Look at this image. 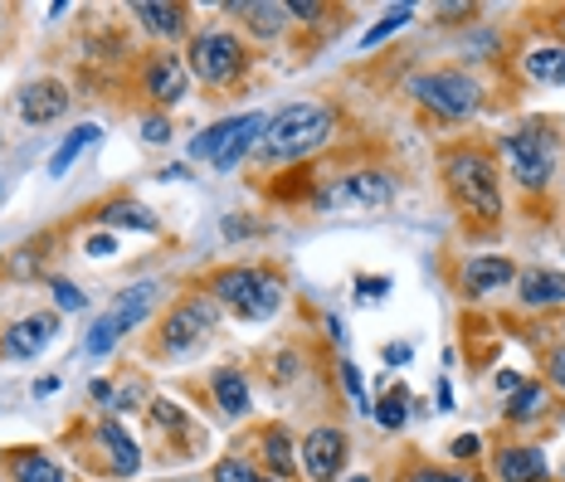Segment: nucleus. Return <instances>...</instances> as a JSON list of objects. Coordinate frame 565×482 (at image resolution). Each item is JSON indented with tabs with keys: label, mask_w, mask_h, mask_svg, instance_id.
<instances>
[{
	"label": "nucleus",
	"mask_w": 565,
	"mask_h": 482,
	"mask_svg": "<svg viewBox=\"0 0 565 482\" xmlns=\"http://www.w3.org/2000/svg\"><path fill=\"white\" fill-rule=\"evenodd\" d=\"M337 127H341L337 103H327V98L282 103L278 113H268V127H264V137H258L254 161L264 171L298 167V161H308V157H317V151L332 147Z\"/></svg>",
	"instance_id": "obj_1"
},
{
	"label": "nucleus",
	"mask_w": 565,
	"mask_h": 482,
	"mask_svg": "<svg viewBox=\"0 0 565 482\" xmlns=\"http://www.w3.org/2000/svg\"><path fill=\"white\" fill-rule=\"evenodd\" d=\"M439 175H444V191L468 219H482V225H498L508 200H502V167L492 151H482L473 142H454L439 151Z\"/></svg>",
	"instance_id": "obj_2"
},
{
	"label": "nucleus",
	"mask_w": 565,
	"mask_h": 482,
	"mask_svg": "<svg viewBox=\"0 0 565 482\" xmlns=\"http://www.w3.org/2000/svg\"><path fill=\"white\" fill-rule=\"evenodd\" d=\"M498 157L522 195H546L561 171V132L546 117H522L498 137Z\"/></svg>",
	"instance_id": "obj_3"
},
{
	"label": "nucleus",
	"mask_w": 565,
	"mask_h": 482,
	"mask_svg": "<svg viewBox=\"0 0 565 482\" xmlns=\"http://www.w3.org/2000/svg\"><path fill=\"white\" fill-rule=\"evenodd\" d=\"M205 292L220 302L225 312H234L239 322H268V317L282 312V298H288V283L264 264H225L210 274Z\"/></svg>",
	"instance_id": "obj_4"
},
{
	"label": "nucleus",
	"mask_w": 565,
	"mask_h": 482,
	"mask_svg": "<svg viewBox=\"0 0 565 482\" xmlns=\"http://www.w3.org/2000/svg\"><path fill=\"white\" fill-rule=\"evenodd\" d=\"M405 93L419 113L439 117V122H473L488 108V88L468 68H419L405 78Z\"/></svg>",
	"instance_id": "obj_5"
},
{
	"label": "nucleus",
	"mask_w": 565,
	"mask_h": 482,
	"mask_svg": "<svg viewBox=\"0 0 565 482\" xmlns=\"http://www.w3.org/2000/svg\"><path fill=\"white\" fill-rule=\"evenodd\" d=\"M249 64H254L249 44L225 25L191 30V40H185V68H191V78L205 88H215V93L244 84V78H249Z\"/></svg>",
	"instance_id": "obj_6"
},
{
	"label": "nucleus",
	"mask_w": 565,
	"mask_h": 482,
	"mask_svg": "<svg viewBox=\"0 0 565 482\" xmlns=\"http://www.w3.org/2000/svg\"><path fill=\"white\" fill-rule=\"evenodd\" d=\"M161 292H167V283H161V278H141V283L117 292L113 308L103 312V317H93V326L84 332V356H88V361H103V356H108L117 341H122L127 332H137V326L147 322L151 312H157Z\"/></svg>",
	"instance_id": "obj_7"
},
{
	"label": "nucleus",
	"mask_w": 565,
	"mask_h": 482,
	"mask_svg": "<svg viewBox=\"0 0 565 482\" xmlns=\"http://www.w3.org/2000/svg\"><path fill=\"white\" fill-rule=\"evenodd\" d=\"M220 302L210 298L205 288L200 292H185L181 302L167 312V322H161V336H157V351L161 356H171V361H181V356H191V351H200L210 336L220 332Z\"/></svg>",
	"instance_id": "obj_8"
},
{
	"label": "nucleus",
	"mask_w": 565,
	"mask_h": 482,
	"mask_svg": "<svg viewBox=\"0 0 565 482\" xmlns=\"http://www.w3.org/2000/svg\"><path fill=\"white\" fill-rule=\"evenodd\" d=\"M395 195H399L395 171H385V167H356V171L332 175L327 185H317L312 205L317 210H385V205H395Z\"/></svg>",
	"instance_id": "obj_9"
},
{
	"label": "nucleus",
	"mask_w": 565,
	"mask_h": 482,
	"mask_svg": "<svg viewBox=\"0 0 565 482\" xmlns=\"http://www.w3.org/2000/svg\"><path fill=\"white\" fill-rule=\"evenodd\" d=\"M137 88H141V98H147L157 113L175 108V103L191 93V68H185V54H175V50H151V54L137 64Z\"/></svg>",
	"instance_id": "obj_10"
},
{
	"label": "nucleus",
	"mask_w": 565,
	"mask_h": 482,
	"mask_svg": "<svg viewBox=\"0 0 565 482\" xmlns=\"http://www.w3.org/2000/svg\"><path fill=\"white\" fill-rule=\"evenodd\" d=\"M347 458H351V439L337 425H317L298 443V463L308 473V482H341L347 478Z\"/></svg>",
	"instance_id": "obj_11"
},
{
	"label": "nucleus",
	"mask_w": 565,
	"mask_h": 482,
	"mask_svg": "<svg viewBox=\"0 0 565 482\" xmlns=\"http://www.w3.org/2000/svg\"><path fill=\"white\" fill-rule=\"evenodd\" d=\"M512 283H516V264L502 254H468L454 274L458 298H468V302H482V298H492V292H502Z\"/></svg>",
	"instance_id": "obj_12"
},
{
	"label": "nucleus",
	"mask_w": 565,
	"mask_h": 482,
	"mask_svg": "<svg viewBox=\"0 0 565 482\" xmlns=\"http://www.w3.org/2000/svg\"><path fill=\"white\" fill-rule=\"evenodd\" d=\"M58 336V312H30L0 332V361H34Z\"/></svg>",
	"instance_id": "obj_13"
},
{
	"label": "nucleus",
	"mask_w": 565,
	"mask_h": 482,
	"mask_svg": "<svg viewBox=\"0 0 565 482\" xmlns=\"http://www.w3.org/2000/svg\"><path fill=\"white\" fill-rule=\"evenodd\" d=\"M68 108H74V98H68V88L58 84V78H30V84L15 93V113L25 127H50Z\"/></svg>",
	"instance_id": "obj_14"
},
{
	"label": "nucleus",
	"mask_w": 565,
	"mask_h": 482,
	"mask_svg": "<svg viewBox=\"0 0 565 482\" xmlns=\"http://www.w3.org/2000/svg\"><path fill=\"white\" fill-rule=\"evenodd\" d=\"M127 15H132L137 25L161 44V50H171L175 40H191V10L175 6V0H171V6H167V0H132V6H127Z\"/></svg>",
	"instance_id": "obj_15"
},
{
	"label": "nucleus",
	"mask_w": 565,
	"mask_h": 482,
	"mask_svg": "<svg viewBox=\"0 0 565 482\" xmlns=\"http://www.w3.org/2000/svg\"><path fill=\"white\" fill-rule=\"evenodd\" d=\"M492 473H498V482H551V463L541 443L522 439L492 453Z\"/></svg>",
	"instance_id": "obj_16"
},
{
	"label": "nucleus",
	"mask_w": 565,
	"mask_h": 482,
	"mask_svg": "<svg viewBox=\"0 0 565 482\" xmlns=\"http://www.w3.org/2000/svg\"><path fill=\"white\" fill-rule=\"evenodd\" d=\"M230 15L244 20V34L254 40H282L292 30V15H288V0H230Z\"/></svg>",
	"instance_id": "obj_17"
},
{
	"label": "nucleus",
	"mask_w": 565,
	"mask_h": 482,
	"mask_svg": "<svg viewBox=\"0 0 565 482\" xmlns=\"http://www.w3.org/2000/svg\"><path fill=\"white\" fill-rule=\"evenodd\" d=\"M516 302L526 312L565 308V274L561 268H516Z\"/></svg>",
	"instance_id": "obj_18"
},
{
	"label": "nucleus",
	"mask_w": 565,
	"mask_h": 482,
	"mask_svg": "<svg viewBox=\"0 0 565 482\" xmlns=\"http://www.w3.org/2000/svg\"><path fill=\"white\" fill-rule=\"evenodd\" d=\"M93 443H103L113 478H132L137 468H141V443L132 439V433H127L122 419H103V425L93 429Z\"/></svg>",
	"instance_id": "obj_19"
},
{
	"label": "nucleus",
	"mask_w": 565,
	"mask_h": 482,
	"mask_svg": "<svg viewBox=\"0 0 565 482\" xmlns=\"http://www.w3.org/2000/svg\"><path fill=\"white\" fill-rule=\"evenodd\" d=\"M258 468H264V478H278V482H292L298 473V439H292L282 425H268L258 433Z\"/></svg>",
	"instance_id": "obj_20"
},
{
	"label": "nucleus",
	"mask_w": 565,
	"mask_h": 482,
	"mask_svg": "<svg viewBox=\"0 0 565 482\" xmlns=\"http://www.w3.org/2000/svg\"><path fill=\"white\" fill-rule=\"evenodd\" d=\"M93 219H98L108 234L117 229H137V234H157L161 229V219H157V210H147L141 200H127V195H117V200H103L98 210H93Z\"/></svg>",
	"instance_id": "obj_21"
},
{
	"label": "nucleus",
	"mask_w": 565,
	"mask_h": 482,
	"mask_svg": "<svg viewBox=\"0 0 565 482\" xmlns=\"http://www.w3.org/2000/svg\"><path fill=\"white\" fill-rule=\"evenodd\" d=\"M210 395H215L220 415L225 419H244L254 409V390H249V375H244L239 366H220L210 371Z\"/></svg>",
	"instance_id": "obj_22"
},
{
	"label": "nucleus",
	"mask_w": 565,
	"mask_h": 482,
	"mask_svg": "<svg viewBox=\"0 0 565 482\" xmlns=\"http://www.w3.org/2000/svg\"><path fill=\"white\" fill-rule=\"evenodd\" d=\"M522 74L532 84H546V88H561L565 84V40H546V44H532L522 54Z\"/></svg>",
	"instance_id": "obj_23"
},
{
	"label": "nucleus",
	"mask_w": 565,
	"mask_h": 482,
	"mask_svg": "<svg viewBox=\"0 0 565 482\" xmlns=\"http://www.w3.org/2000/svg\"><path fill=\"white\" fill-rule=\"evenodd\" d=\"M546 409H551V385H541V381H522L516 390L508 395V425H541L546 419Z\"/></svg>",
	"instance_id": "obj_24"
},
{
	"label": "nucleus",
	"mask_w": 565,
	"mask_h": 482,
	"mask_svg": "<svg viewBox=\"0 0 565 482\" xmlns=\"http://www.w3.org/2000/svg\"><path fill=\"white\" fill-rule=\"evenodd\" d=\"M264 127H268V113H244V122H239V132H234V142L220 151V161H215V171H239L244 161L258 151V137H264Z\"/></svg>",
	"instance_id": "obj_25"
},
{
	"label": "nucleus",
	"mask_w": 565,
	"mask_h": 482,
	"mask_svg": "<svg viewBox=\"0 0 565 482\" xmlns=\"http://www.w3.org/2000/svg\"><path fill=\"white\" fill-rule=\"evenodd\" d=\"M103 137V127L98 122H78V127H68L64 137H58V147H54V157H50V181H64L68 167H74L78 157L93 147Z\"/></svg>",
	"instance_id": "obj_26"
},
{
	"label": "nucleus",
	"mask_w": 565,
	"mask_h": 482,
	"mask_svg": "<svg viewBox=\"0 0 565 482\" xmlns=\"http://www.w3.org/2000/svg\"><path fill=\"white\" fill-rule=\"evenodd\" d=\"M239 122H244V113H239V117H220V122H210L205 132H200L195 142L185 147V157H191V161H210V167H215L220 151L234 142V132H239Z\"/></svg>",
	"instance_id": "obj_27"
},
{
	"label": "nucleus",
	"mask_w": 565,
	"mask_h": 482,
	"mask_svg": "<svg viewBox=\"0 0 565 482\" xmlns=\"http://www.w3.org/2000/svg\"><path fill=\"white\" fill-rule=\"evenodd\" d=\"M10 482H64V478H58V468L50 463V453L20 449V453H10Z\"/></svg>",
	"instance_id": "obj_28"
},
{
	"label": "nucleus",
	"mask_w": 565,
	"mask_h": 482,
	"mask_svg": "<svg viewBox=\"0 0 565 482\" xmlns=\"http://www.w3.org/2000/svg\"><path fill=\"white\" fill-rule=\"evenodd\" d=\"M409 405H415V399H409V390H405V385H391L381 405L371 409V419H375V425H381L385 433H399V429L409 425Z\"/></svg>",
	"instance_id": "obj_29"
},
{
	"label": "nucleus",
	"mask_w": 565,
	"mask_h": 482,
	"mask_svg": "<svg viewBox=\"0 0 565 482\" xmlns=\"http://www.w3.org/2000/svg\"><path fill=\"white\" fill-rule=\"evenodd\" d=\"M409 20H415V6H391V10H385V15L366 30V34H361V50H375V44H385L395 30H405Z\"/></svg>",
	"instance_id": "obj_30"
},
{
	"label": "nucleus",
	"mask_w": 565,
	"mask_h": 482,
	"mask_svg": "<svg viewBox=\"0 0 565 482\" xmlns=\"http://www.w3.org/2000/svg\"><path fill=\"white\" fill-rule=\"evenodd\" d=\"M337 381H341V390H347V399H351V405H356V415H366L371 419V395H366V381H361V366H356V361H347V356H341L337 361Z\"/></svg>",
	"instance_id": "obj_31"
},
{
	"label": "nucleus",
	"mask_w": 565,
	"mask_h": 482,
	"mask_svg": "<svg viewBox=\"0 0 565 482\" xmlns=\"http://www.w3.org/2000/svg\"><path fill=\"white\" fill-rule=\"evenodd\" d=\"M264 473H258V463L254 458H244V453H225L215 468H210V482H258Z\"/></svg>",
	"instance_id": "obj_32"
},
{
	"label": "nucleus",
	"mask_w": 565,
	"mask_h": 482,
	"mask_svg": "<svg viewBox=\"0 0 565 482\" xmlns=\"http://www.w3.org/2000/svg\"><path fill=\"white\" fill-rule=\"evenodd\" d=\"M50 292H54L58 317H64V312H84V308H88V292L78 288V283H68L64 274H50Z\"/></svg>",
	"instance_id": "obj_33"
},
{
	"label": "nucleus",
	"mask_w": 565,
	"mask_h": 482,
	"mask_svg": "<svg viewBox=\"0 0 565 482\" xmlns=\"http://www.w3.org/2000/svg\"><path fill=\"white\" fill-rule=\"evenodd\" d=\"M288 15H292V25L322 30L327 20H332V6H317V0H288Z\"/></svg>",
	"instance_id": "obj_34"
},
{
	"label": "nucleus",
	"mask_w": 565,
	"mask_h": 482,
	"mask_svg": "<svg viewBox=\"0 0 565 482\" xmlns=\"http://www.w3.org/2000/svg\"><path fill=\"white\" fill-rule=\"evenodd\" d=\"M151 425L167 429V433H181L191 419H185V409L175 405V399H151Z\"/></svg>",
	"instance_id": "obj_35"
},
{
	"label": "nucleus",
	"mask_w": 565,
	"mask_h": 482,
	"mask_svg": "<svg viewBox=\"0 0 565 482\" xmlns=\"http://www.w3.org/2000/svg\"><path fill=\"white\" fill-rule=\"evenodd\" d=\"M171 132H175V127H171L167 113H147V117H141V142H147V147H167Z\"/></svg>",
	"instance_id": "obj_36"
},
{
	"label": "nucleus",
	"mask_w": 565,
	"mask_h": 482,
	"mask_svg": "<svg viewBox=\"0 0 565 482\" xmlns=\"http://www.w3.org/2000/svg\"><path fill=\"white\" fill-rule=\"evenodd\" d=\"M391 288H395V283H391L385 274H361V278H356V302H381Z\"/></svg>",
	"instance_id": "obj_37"
},
{
	"label": "nucleus",
	"mask_w": 565,
	"mask_h": 482,
	"mask_svg": "<svg viewBox=\"0 0 565 482\" xmlns=\"http://www.w3.org/2000/svg\"><path fill=\"white\" fill-rule=\"evenodd\" d=\"M449 453L458 458V463H473V458L482 453V433H458V439L449 443Z\"/></svg>",
	"instance_id": "obj_38"
},
{
	"label": "nucleus",
	"mask_w": 565,
	"mask_h": 482,
	"mask_svg": "<svg viewBox=\"0 0 565 482\" xmlns=\"http://www.w3.org/2000/svg\"><path fill=\"white\" fill-rule=\"evenodd\" d=\"M405 482H458V473H449V468H439V463H419V468H409Z\"/></svg>",
	"instance_id": "obj_39"
},
{
	"label": "nucleus",
	"mask_w": 565,
	"mask_h": 482,
	"mask_svg": "<svg viewBox=\"0 0 565 482\" xmlns=\"http://www.w3.org/2000/svg\"><path fill=\"white\" fill-rule=\"evenodd\" d=\"M84 249H88L93 258H113V254H117V234H108V229L88 234V244H84Z\"/></svg>",
	"instance_id": "obj_40"
},
{
	"label": "nucleus",
	"mask_w": 565,
	"mask_h": 482,
	"mask_svg": "<svg viewBox=\"0 0 565 482\" xmlns=\"http://www.w3.org/2000/svg\"><path fill=\"white\" fill-rule=\"evenodd\" d=\"M546 375H551V385H556V390H565V346H551Z\"/></svg>",
	"instance_id": "obj_41"
},
{
	"label": "nucleus",
	"mask_w": 565,
	"mask_h": 482,
	"mask_svg": "<svg viewBox=\"0 0 565 482\" xmlns=\"http://www.w3.org/2000/svg\"><path fill=\"white\" fill-rule=\"evenodd\" d=\"M409 356H415V346H409V341H391V346L381 351L385 366H409Z\"/></svg>",
	"instance_id": "obj_42"
},
{
	"label": "nucleus",
	"mask_w": 565,
	"mask_h": 482,
	"mask_svg": "<svg viewBox=\"0 0 565 482\" xmlns=\"http://www.w3.org/2000/svg\"><path fill=\"white\" fill-rule=\"evenodd\" d=\"M434 405H439V415H454V385L449 381L434 385Z\"/></svg>",
	"instance_id": "obj_43"
},
{
	"label": "nucleus",
	"mask_w": 565,
	"mask_h": 482,
	"mask_svg": "<svg viewBox=\"0 0 565 482\" xmlns=\"http://www.w3.org/2000/svg\"><path fill=\"white\" fill-rule=\"evenodd\" d=\"M274 375L278 381H292V375H298V356H292V351L288 356H274Z\"/></svg>",
	"instance_id": "obj_44"
},
{
	"label": "nucleus",
	"mask_w": 565,
	"mask_h": 482,
	"mask_svg": "<svg viewBox=\"0 0 565 482\" xmlns=\"http://www.w3.org/2000/svg\"><path fill=\"white\" fill-rule=\"evenodd\" d=\"M327 336H332V346H347V326H341L337 312H327Z\"/></svg>",
	"instance_id": "obj_45"
},
{
	"label": "nucleus",
	"mask_w": 565,
	"mask_h": 482,
	"mask_svg": "<svg viewBox=\"0 0 565 482\" xmlns=\"http://www.w3.org/2000/svg\"><path fill=\"white\" fill-rule=\"evenodd\" d=\"M58 390V375H40V381H34V399H50Z\"/></svg>",
	"instance_id": "obj_46"
},
{
	"label": "nucleus",
	"mask_w": 565,
	"mask_h": 482,
	"mask_svg": "<svg viewBox=\"0 0 565 482\" xmlns=\"http://www.w3.org/2000/svg\"><path fill=\"white\" fill-rule=\"evenodd\" d=\"M516 385H522V371H498V390L502 395H512Z\"/></svg>",
	"instance_id": "obj_47"
},
{
	"label": "nucleus",
	"mask_w": 565,
	"mask_h": 482,
	"mask_svg": "<svg viewBox=\"0 0 565 482\" xmlns=\"http://www.w3.org/2000/svg\"><path fill=\"white\" fill-rule=\"evenodd\" d=\"M88 395L98 399V405H113V395H117V390H113L108 381H93V385H88Z\"/></svg>",
	"instance_id": "obj_48"
},
{
	"label": "nucleus",
	"mask_w": 565,
	"mask_h": 482,
	"mask_svg": "<svg viewBox=\"0 0 565 482\" xmlns=\"http://www.w3.org/2000/svg\"><path fill=\"white\" fill-rule=\"evenodd\" d=\"M341 482H371V473H347Z\"/></svg>",
	"instance_id": "obj_49"
},
{
	"label": "nucleus",
	"mask_w": 565,
	"mask_h": 482,
	"mask_svg": "<svg viewBox=\"0 0 565 482\" xmlns=\"http://www.w3.org/2000/svg\"><path fill=\"white\" fill-rule=\"evenodd\" d=\"M6 15H10V10H6V6H0V34H6V30H10V20H6Z\"/></svg>",
	"instance_id": "obj_50"
},
{
	"label": "nucleus",
	"mask_w": 565,
	"mask_h": 482,
	"mask_svg": "<svg viewBox=\"0 0 565 482\" xmlns=\"http://www.w3.org/2000/svg\"><path fill=\"white\" fill-rule=\"evenodd\" d=\"M556 25H561V34H565V10H556Z\"/></svg>",
	"instance_id": "obj_51"
},
{
	"label": "nucleus",
	"mask_w": 565,
	"mask_h": 482,
	"mask_svg": "<svg viewBox=\"0 0 565 482\" xmlns=\"http://www.w3.org/2000/svg\"><path fill=\"white\" fill-rule=\"evenodd\" d=\"M458 482H482V478H468V473H458Z\"/></svg>",
	"instance_id": "obj_52"
},
{
	"label": "nucleus",
	"mask_w": 565,
	"mask_h": 482,
	"mask_svg": "<svg viewBox=\"0 0 565 482\" xmlns=\"http://www.w3.org/2000/svg\"><path fill=\"white\" fill-rule=\"evenodd\" d=\"M0 200H6V181H0Z\"/></svg>",
	"instance_id": "obj_53"
},
{
	"label": "nucleus",
	"mask_w": 565,
	"mask_h": 482,
	"mask_svg": "<svg viewBox=\"0 0 565 482\" xmlns=\"http://www.w3.org/2000/svg\"><path fill=\"white\" fill-rule=\"evenodd\" d=\"M258 482H278V478H258Z\"/></svg>",
	"instance_id": "obj_54"
}]
</instances>
